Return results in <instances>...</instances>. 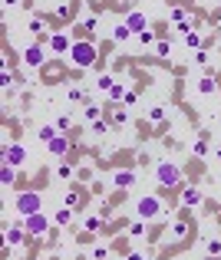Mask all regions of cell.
<instances>
[{
  "mask_svg": "<svg viewBox=\"0 0 221 260\" xmlns=\"http://www.w3.org/2000/svg\"><path fill=\"white\" fill-rule=\"evenodd\" d=\"M53 126L60 128V132H70V128H73V116H70V112H63V116H56V122H53Z\"/></svg>",
  "mask_w": 221,
  "mask_h": 260,
  "instance_id": "obj_27",
  "label": "cell"
},
{
  "mask_svg": "<svg viewBox=\"0 0 221 260\" xmlns=\"http://www.w3.org/2000/svg\"><path fill=\"white\" fill-rule=\"evenodd\" d=\"M122 106H135V92H132V89H129V92H126V99H122Z\"/></svg>",
  "mask_w": 221,
  "mask_h": 260,
  "instance_id": "obj_43",
  "label": "cell"
},
{
  "mask_svg": "<svg viewBox=\"0 0 221 260\" xmlns=\"http://www.w3.org/2000/svg\"><path fill=\"white\" fill-rule=\"evenodd\" d=\"M165 214H168V208L158 194H142L135 201V218H142V221H162Z\"/></svg>",
  "mask_w": 221,
  "mask_h": 260,
  "instance_id": "obj_1",
  "label": "cell"
},
{
  "mask_svg": "<svg viewBox=\"0 0 221 260\" xmlns=\"http://www.w3.org/2000/svg\"><path fill=\"white\" fill-rule=\"evenodd\" d=\"M126 24L132 26V33H139V30H149V20H145V14H139V10H132V14L126 16Z\"/></svg>",
  "mask_w": 221,
  "mask_h": 260,
  "instance_id": "obj_15",
  "label": "cell"
},
{
  "mask_svg": "<svg viewBox=\"0 0 221 260\" xmlns=\"http://www.w3.org/2000/svg\"><path fill=\"white\" fill-rule=\"evenodd\" d=\"M145 224H149V221H142V218H139V221H135L132 228H129V237H132V240H139V237H145V230H149V228H145Z\"/></svg>",
  "mask_w": 221,
  "mask_h": 260,
  "instance_id": "obj_26",
  "label": "cell"
},
{
  "mask_svg": "<svg viewBox=\"0 0 221 260\" xmlns=\"http://www.w3.org/2000/svg\"><path fill=\"white\" fill-rule=\"evenodd\" d=\"M126 92H129V89L122 86V82H112V86H109V92H106V96H109L112 102H122V99H126Z\"/></svg>",
  "mask_w": 221,
  "mask_h": 260,
  "instance_id": "obj_22",
  "label": "cell"
},
{
  "mask_svg": "<svg viewBox=\"0 0 221 260\" xmlns=\"http://www.w3.org/2000/svg\"><path fill=\"white\" fill-rule=\"evenodd\" d=\"M99 116H103V109L96 102H83V118H86V122H96Z\"/></svg>",
  "mask_w": 221,
  "mask_h": 260,
  "instance_id": "obj_21",
  "label": "cell"
},
{
  "mask_svg": "<svg viewBox=\"0 0 221 260\" xmlns=\"http://www.w3.org/2000/svg\"><path fill=\"white\" fill-rule=\"evenodd\" d=\"M76 30H79V33H96V30H99V16H86Z\"/></svg>",
  "mask_w": 221,
  "mask_h": 260,
  "instance_id": "obj_25",
  "label": "cell"
},
{
  "mask_svg": "<svg viewBox=\"0 0 221 260\" xmlns=\"http://www.w3.org/2000/svg\"><path fill=\"white\" fill-rule=\"evenodd\" d=\"M27 30H30L37 40H50V36H53V30H50V20H47V16H30Z\"/></svg>",
  "mask_w": 221,
  "mask_h": 260,
  "instance_id": "obj_9",
  "label": "cell"
},
{
  "mask_svg": "<svg viewBox=\"0 0 221 260\" xmlns=\"http://www.w3.org/2000/svg\"><path fill=\"white\" fill-rule=\"evenodd\" d=\"M214 158H218V162H221V148H218V152H214Z\"/></svg>",
  "mask_w": 221,
  "mask_h": 260,
  "instance_id": "obj_45",
  "label": "cell"
},
{
  "mask_svg": "<svg viewBox=\"0 0 221 260\" xmlns=\"http://www.w3.org/2000/svg\"><path fill=\"white\" fill-rule=\"evenodd\" d=\"M70 14H73V4H63V7H56V16H63V20H66Z\"/></svg>",
  "mask_w": 221,
  "mask_h": 260,
  "instance_id": "obj_40",
  "label": "cell"
},
{
  "mask_svg": "<svg viewBox=\"0 0 221 260\" xmlns=\"http://www.w3.org/2000/svg\"><path fill=\"white\" fill-rule=\"evenodd\" d=\"M198 92H201V96H214V92H218L214 76H201V79H198Z\"/></svg>",
  "mask_w": 221,
  "mask_h": 260,
  "instance_id": "obj_18",
  "label": "cell"
},
{
  "mask_svg": "<svg viewBox=\"0 0 221 260\" xmlns=\"http://www.w3.org/2000/svg\"><path fill=\"white\" fill-rule=\"evenodd\" d=\"M70 148H73V142H70V138H66L63 132L56 135L53 142H47V152H50V155H53V158H66V155H70Z\"/></svg>",
  "mask_w": 221,
  "mask_h": 260,
  "instance_id": "obj_10",
  "label": "cell"
},
{
  "mask_svg": "<svg viewBox=\"0 0 221 260\" xmlns=\"http://www.w3.org/2000/svg\"><path fill=\"white\" fill-rule=\"evenodd\" d=\"M0 184H4V188L17 184V165H7V162H4V168H0Z\"/></svg>",
  "mask_w": 221,
  "mask_h": 260,
  "instance_id": "obj_17",
  "label": "cell"
},
{
  "mask_svg": "<svg viewBox=\"0 0 221 260\" xmlns=\"http://www.w3.org/2000/svg\"><path fill=\"white\" fill-rule=\"evenodd\" d=\"M47 50L50 46H43V43H30V46L24 50V66L27 70H40V66L47 63Z\"/></svg>",
  "mask_w": 221,
  "mask_h": 260,
  "instance_id": "obj_6",
  "label": "cell"
},
{
  "mask_svg": "<svg viewBox=\"0 0 221 260\" xmlns=\"http://www.w3.org/2000/svg\"><path fill=\"white\" fill-rule=\"evenodd\" d=\"M185 20H188V14L182 7H172V24H185Z\"/></svg>",
  "mask_w": 221,
  "mask_h": 260,
  "instance_id": "obj_36",
  "label": "cell"
},
{
  "mask_svg": "<svg viewBox=\"0 0 221 260\" xmlns=\"http://www.w3.org/2000/svg\"><path fill=\"white\" fill-rule=\"evenodd\" d=\"M79 201H83V194H79L76 188H66V198H63V204H70V208H79Z\"/></svg>",
  "mask_w": 221,
  "mask_h": 260,
  "instance_id": "obj_28",
  "label": "cell"
},
{
  "mask_svg": "<svg viewBox=\"0 0 221 260\" xmlns=\"http://www.w3.org/2000/svg\"><path fill=\"white\" fill-rule=\"evenodd\" d=\"M185 46H188V50H201V36H198L195 30L185 33Z\"/></svg>",
  "mask_w": 221,
  "mask_h": 260,
  "instance_id": "obj_32",
  "label": "cell"
},
{
  "mask_svg": "<svg viewBox=\"0 0 221 260\" xmlns=\"http://www.w3.org/2000/svg\"><path fill=\"white\" fill-rule=\"evenodd\" d=\"M0 86L7 89V92H10V86H14V76H10V66H7V63H4V76H0Z\"/></svg>",
  "mask_w": 221,
  "mask_h": 260,
  "instance_id": "obj_34",
  "label": "cell"
},
{
  "mask_svg": "<svg viewBox=\"0 0 221 260\" xmlns=\"http://www.w3.org/2000/svg\"><path fill=\"white\" fill-rule=\"evenodd\" d=\"M112 82H116L112 76H99V79H96V86L103 89V92H109V86H112Z\"/></svg>",
  "mask_w": 221,
  "mask_h": 260,
  "instance_id": "obj_37",
  "label": "cell"
},
{
  "mask_svg": "<svg viewBox=\"0 0 221 260\" xmlns=\"http://www.w3.org/2000/svg\"><path fill=\"white\" fill-rule=\"evenodd\" d=\"M50 224H53V221H50L43 211H33V214H27V218H24V228L30 230V237H47L50 234Z\"/></svg>",
  "mask_w": 221,
  "mask_h": 260,
  "instance_id": "obj_5",
  "label": "cell"
},
{
  "mask_svg": "<svg viewBox=\"0 0 221 260\" xmlns=\"http://www.w3.org/2000/svg\"><path fill=\"white\" fill-rule=\"evenodd\" d=\"M93 257H109V247H103V244L93 247Z\"/></svg>",
  "mask_w": 221,
  "mask_h": 260,
  "instance_id": "obj_41",
  "label": "cell"
},
{
  "mask_svg": "<svg viewBox=\"0 0 221 260\" xmlns=\"http://www.w3.org/2000/svg\"><path fill=\"white\" fill-rule=\"evenodd\" d=\"M73 211H76V208L63 204V208H60V211L53 214V224H56V228H70V221H73Z\"/></svg>",
  "mask_w": 221,
  "mask_h": 260,
  "instance_id": "obj_14",
  "label": "cell"
},
{
  "mask_svg": "<svg viewBox=\"0 0 221 260\" xmlns=\"http://www.w3.org/2000/svg\"><path fill=\"white\" fill-rule=\"evenodd\" d=\"M132 36H135V33H132V26H129L126 20L112 26V40H116V43H126V40H132Z\"/></svg>",
  "mask_w": 221,
  "mask_h": 260,
  "instance_id": "obj_16",
  "label": "cell"
},
{
  "mask_svg": "<svg viewBox=\"0 0 221 260\" xmlns=\"http://www.w3.org/2000/svg\"><path fill=\"white\" fill-rule=\"evenodd\" d=\"M73 43H76V40H73L66 30H53V36H50V53L53 56H70Z\"/></svg>",
  "mask_w": 221,
  "mask_h": 260,
  "instance_id": "obj_7",
  "label": "cell"
},
{
  "mask_svg": "<svg viewBox=\"0 0 221 260\" xmlns=\"http://www.w3.org/2000/svg\"><path fill=\"white\" fill-rule=\"evenodd\" d=\"M211 257H221V240H208V247H205Z\"/></svg>",
  "mask_w": 221,
  "mask_h": 260,
  "instance_id": "obj_39",
  "label": "cell"
},
{
  "mask_svg": "<svg viewBox=\"0 0 221 260\" xmlns=\"http://www.w3.org/2000/svg\"><path fill=\"white\" fill-rule=\"evenodd\" d=\"M112 122H116V126H126V122H129V112L126 109H116V112H112Z\"/></svg>",
  "mask_w": 221,
  "mask_h": 260,
  "instance_id": "obj_35",
  "label": "cell"
},
{
  "mask_svg": "<svg viewBox=\"0 0 221 260\" xmlns=\"http://www.w3.org/2000/svg\"><path fill=\"white\" fill-rule=\"evenodd\" d=\"M155 53L162 56V60H168V56H172V43H168V40H158V43H155Z\"/></svg>",
  "mask_w": 221,
  "mask_h": 260,
  "instance_id": "obj_31",
  "label": "cell"
},
{
  "mask_svg": "<svg viewBox=\"0 0 221 260\" xmlns=\"http://www.w3.org/2000/svg\"><path fill=\"white\" fill-rule=\"evenodd\" d=\"M70 99H73V102H79V99H83V89L73 86V89H70Z\"/></svg>",
  "mask_w": 221,
  "mask_h": 260,
  "instance_id": "obj_42",
  "label": "cell"
},
{
  "mask_svg": "<svg viewBox=\"0 0 221 260\" xmlns=\"http://www.w3.org/2000/svg\"><path fill=\"white\" fill-rule=\"evenodd\" d=\"M191 30H195V24H191V20H185V24H175V33H182V36H185V33H191Z\"/></svg>",
  "mask_w": 221,
  "mask_h": 260,
  "instance_id": "obj_38",
  "label": "cell"
},
{
  "mask_svg": "<svg viewBox=\"0 0 221 260\" xmlns=\"http://www.w3.org/2000/svg\"><path fill=\"white\" fill-rule=\"evenodd\" d=\"M14 211L20 214V218H27V214H33V211H43V194L33 191V188L14 194Z\"/></svg>",
  "mask_w": 221,
  "mask_h": 260,
  "instance_id": "obj_3",
  "label": "cell"
},
{
  "mask_svg": "<svg viewBox=\"0 0 221 260\" xmlns=\"http://www.w3.org/2000/svg\"><path fill=\"white\" fill-rule=\"evenodd\" d=\"M112 184H116L119 191L135 188V172H129V168H116V172H112Z\"/></svg>",
  "mask_w": 221,
  "mask_h": 260,
  "instance_id": "obj_12",
  "label": "cell"
},
{
  "mask_svg": "<svg viewBox=\"0 0 221 260\" xmlns=\"http://www.w3.org/2000/svg\"><path fill=\"white\" fill-rule=\"evenodd\" d=\"M168 234H172V240H185V237L191 234V224H188V218H175L172 221V228H168Z\"/></svg>",
  "mask_w": 221,
  "mask_h": 260,
  "instance_id": "obj_13",
  "label": "cell"
},
{
  "mask_svg": "<svg viewBox=\"0 0 221 260\" xmlns=\"http://www.w3.org/2000/svg\"><path fill=\"white\" fill-rule=\"evenodd\" d=\"M99 60V50H96L93 40H76L70 50V63L76 66V70H93V63Z\"/></svg>",
  "mask_w": 221,
  "mask_h": 260,
  "instance_id": "obj_2",
  "label": "cell"
},
{
  "mask_svg": "<svg viewBox=\"0 0 221 260\" xmlns=\"http://www.w3.org/2000/svg\"><path fill=\"white\" fill-rule=\"evenodd\" d=\"M191 155H195V158H205V155H208V138H205V135H198V138H195Z\"/></svg>",
  "mask_w": 221,
  "mask_h": 260,
  "instance_id": "obj_23",
  "label": "cell"
},
{
  "mask_svg": "<svg viewBox=\"0 0 221 260\" xmlns=\"http://www.w3.org/2000/svg\"><path fill=\"white\" fill-rule=\"evenodd\" d=\"M165 118V106H152L149 109V122H162Z\"/></svg>",
  "mask_w": 221,
  "mask_h": 260,
  "instance_id": "obj_33",
  "label": "cell"
},
{
  "mask_svg": "<svg viewBox=\"0 0 221 260\" xmlns=\"http://www.w3.org/2000/svg\"><path fill=\"white\" fill-rule=\"evenodd\" d=\"M155 178H158L162 188H182L185 184V174H182V168L175 165V162H158L155 165Z\"/></svg>",
  "mask_w": 221,
  "mask_h": 260,
  "instance_id": "obj_4",
  "label": "cell"
},
{
  "mask_svg": "<svg viewBox=\"0 0 221 260\" xmlns=\"http://www.w3.org/2000/svg\"><path fill=\"white\" fill-rule=\"evenodd\" d=\"M17 4H20V0H4V7H17Z\"/></svg>",
  "mask_w": 221,
  "mask_h": 260,
  "instance_id": "obj_44",
  "label": "cell"
},
{
  "mask_svg": "<svg viewBox=\"0 0 221 260\" xmlns=\"http://www.w3.org/2000/svg\"><path fill=\"white\" fill-rule=\"evenodd\" d=\"M89 126H93V135H96V138H103V135L109 132V122H103V118H96V122H89Z\"/></svg>",
  "mask_w": 221,
  "mask_h": 260,
  "instance_id": "obj_30",
  "label": "cell"
},
{
  "mask_svg": "<svg viewBox=\"0 0 221 260\" xmlns=\"http://www.w3.org/2000/svg\"><path fill=\"white\" fill-rule=\"evenodd\" d=\"M56 135H60V128H56V126H40L37 138H40V142H43V145H47V142H53Z\"/></svg>",
  "mask_w": 221,
  "mask_h": 260,
  "instance_id": "obj_20",
  "label": "cell"
},
{
  "mask_svg": "<svg viewBox=\"0 0 221 260\" xmlns=\"http://www.w3.org/2000/svg\"><path fill=\"white\" fill-rule=\"evenodd\" d=\"M135 40H139L142 46H155V33H152V30H139V33H135Z\"/></svg>",
  "mask_w": 221,
  "mask_h": 260,
  "instance_id": "obj_29",
  "label": "cell"
},
{
  "mask_svg": "<svg viewBox=\"0 0 221 260\" xmlns=\"http://www.w3.org/2000/svg\"><path fill=\"white\" fill-rule=\"evenodd\" d=\"M4 162H7V165H17V168H20V165L27 162V148H24L20 142L7 145V148H4Z\"/></svg>",
  "mask_w": 221,
  "mask_h": 260,
  "instance_id": "obj_11",
  "label": "cell"
},
{
  "mask_svg": "<svg viewBox=\"0 0 221 260\" xmlns=\"http://www.w3.org/2000/svg\"><path fill=\"white\" fill-rule=\"evenodd\" d=\"M178 198H182V208H201L205 204V194H201L195 184H182V188H178Z\"/></svg>",
  "mask_w": 221,
  "mask_h": 260,
  "instance_id": "obj_8",
  "label": "cell"
},
{
  "mask_svg": "<svg viewBox=\"0 0 221 260\" xmlns=\"http://www.w3.org/2000/svg\"><path fill=\"white\" fill-rule=\"evenodd\" d=\"M103 224H106V218H103V214H89L86 221H83V228H86L89 234H96V230H103Z\"/></svg>",
  "mask_w": 221,
  "mask_h": 260,
  "instance_id": "obj_19",
  "label": "cell"
},
{
  "mask_svg": "<svg viewBox=\"0 0 221 260\" xmlns=\"http://www.w3.org/2000/svg\"><path fill=\"white\" fill-rule=\"evenodd\" d=\"M73 174H76V172H73L70 162H60V165H56V178H60V182H70Z\"/></svg>",
  "mask_w": 221,
  "mask_h": 260,
  "instance_id": "obj_24",
  "label": "cell"
}]
</instances>
